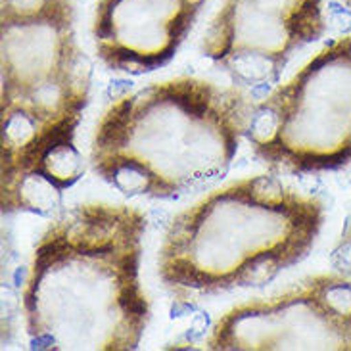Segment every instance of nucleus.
Returning <instances> with one entry per match:
<instances>
[{"label":"nucleus","instance_id":"39448f33","mask_svg":"<svg viewBox=\"0 0 351 351\" xmlns=\"http://www.w3.org/2000/svg\"><path fill=\"white\" fill-rule=\"evenodd\" d=\"M246 138L275 171L321 173L351 163V35L326 45L254 106Z\"/></svg>","mask_w":351,"mask_h":351},{"label":"nucleus","instance_id":"9d476101","mask_svg":"<svg viewBox=\"0 0 351 351\" xmlns=\"http://www.w3.org/2000/svg\"><path fill=\"white\" fill-rule=\"evenodd\" d=\"M343 2H346V4H348V6L351 8V0H343Z\"/></svg>","mask_w":351,"mask_h":351},{"label":"nucleus","instance_id":"7ed1b4c3","mask_svg":"<svg viewBox=\"0 0 351 351\" xmlns=\"http://www.w3.org/2000/svg\"><path fill=\"white\" fill-rule=\"evenodd\" d=\"M254 102L238 85L175 77L108 106L95 127L93 171L129 198H175L225 175Z\"/></svg>","mask_w":351,"mask_h":351},{"label":"nucleus","instance_id":"f03ea898","mask_svg":"<svg viewBox=\"0 0 351 351\" xmlns=\"http://www.w3.org/2000/svg\"><path fill=\"white\" fill-rule=\"evenodd\" d=\"M148 219L127 204L86 202L40 232L21 290L29 348L131 351L150 323L141 282Z\"/></svg>","mask_w":351,"mask_h":351},{"label":"nucleus","instance_id":"20e7f679","mask_svg":"<svg viewBox=\"0 0 351 351\" xmlns=\"http://www.w3.org/2000/svg\"><path fill=\"white\" fill-rule=\"evenodd\" d=\"M323 221L321 199L275 175L232 180L171 219L158 276L180 302L265 286L307 257Z\"/></svg>","mask_w":351,"mask_h":351},{"label":"nucleus","instance_id":"0eeeda50","mask_svg":"<svg viewBox=\"0 0 351 351\" xmlns=\"http://www.w3.org/2000/svg\"><path fill=\"white\" fill-rule=\"evenodd\" d=\"M324 31L323 0H223L204 33L202 54L237 83H265Z\"/></svg>","mask_w":351,"mask_h":351},{"label":"nucleus","instance_id":"1a4fd4ad","mask_svg":"<svg viewBox=\"0 0 351 351\" xmlns=\"http://www.w3.org/2000/svg\"><path fill=\"white\" fill-rule=\"evenodd\" d=\"M332 263L338 269V273L351 278V228L346 230L342 240L332 252Z\"/></svg>","mask_w":351,"mask_h":351},{"label":"nucleus","instance_id":"423d86ee","mask_svg":"<svg viewBox=\"0 0 351 351\" xmlns=\"http://www.w3.org/2000/svg\"><path fill=\"white\" fill-rule=\"evenodd\" d=\"M209 351L351 350V278L324 273L221 315Z\"/></svg>","mask_w":351,"mask_h":351},{"label":"nucleus","instance_id":"f257e3e1","mask_svg":"<svg viewBox=\"0 0 351 351\" xmlns=\"http://www.w3.org/2000/svg\"><path fill=\"white\" fill-rule=\"evenodd\" d=\"M2 213H50L85 173L75 136L90 62L73 0H2Z\"/></svg>","mask_w":351,"mask_h":351},{"label":"nucleus","instance_id":"6e6552de","mask_svg":"<svg viewBox=\"0 0 351 351\" xmlns=\"http://www.w3.org/2000/svg\"><path fill=\"white\" fill-rule=\"evenodd\" d=\"M208 0H96L93 43L114 71L148 73L171 62Z\"/></svg>","mask_w":351,"mask_h":351}]
</instances>
